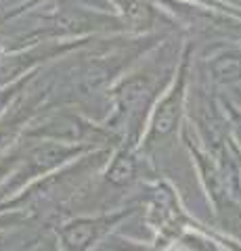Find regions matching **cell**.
<instances>
[{
    "mask_svg": "<svg viewBox=\"0 0 241 251\" xmlns=\"http://www.w3.org/2000/svg\"><path fill=\"white\" fill-rule=\"evenodd\" d=\"M72 153H76L74 149H67V147H61V145H42L29 153V157H27L29 170L32 172H46V170L59 166V163H63Z\"/></svg>",
    "mask_w": 241,
    "mask_h": 251,
    "instance_id": "obj_2",
    "label": "cell"
},
{
    "mask_svg": "<svg viewBox=\"0 0 241 251\" xmlns=\"http://www.w3.org/2000/svg\"><path fill=\"white\" fill-rule=\"evenodd\" d=\"M124 13H126V19L132 25H149V21H151L149 4L141 2V0H130L126 4V9H124Z\"/></svg>",
    "mask_w": 241,
    "mask_h": 251,
    "instance_id": "obj_5",
    "label": "cell"
},
{
    "mask_svg": "<svg viewBox=\"0 0 241 251\" xmlns=\"http://www.w3.org/2000/svg\"><path fill=\"white\" fill-rule=\"evenodd\" d=\"M101 222H88V220H82V222H74L69 224L63 230V239L67 243V247L72 249H82L86 247L88 243L101 232Z\"/></svg>",
    "mask_w": 241,
    "mask_h": 251,
    "instance_id": "obj_3",
    "label": "cell"
},
{
    "mask_svg": "<svg viewBox=\"0 0 241 251\" xmlns=\"http://www.w3.org/2000/svg\"><path fill=\"white\" fill-rule=\"evenodd\" d=\"M181 100H183V92L181 88H176L160 105L158 113H155V120H153V136H166L174 130L178 115H181Z\"/></svg>",
    "mask_w": 241,
    "mask_h": 251,
    "instance_id": "obj_1",
    "label": "cell"
},
{
    "mask_svg": "<svg viewBox=\"0 0 241 251\" xmlns=\"http://www.w3.org/2000/svg\"><path fill=\"white\" fill-rule=\"evenodd\" d=\"M145 92H147V84H145V80H132V82H128L126 86H124L122 99H124V103L132 105V103H136V100H141Z\"/></svg>",
    "mask_w": 241,
    "mask_h": 251,
    "instance_id": "obj_6",
    "label": "cell"
},
{
    "mask_svg": "<svg viewBox=\"0 0 241 251\" xmlns=\"http://www.w3.org/2000/svg\"><path fill=\"white\" fill-rule=\"evenodd\" d=\"M132 176H134V159L130 155H120L118 159H113L107 172V180L113 184H126Z\"/></svg>",
    "mask_w": 241,
    "mask_h": 251,
    "instance_id": "obj_4",
    "label": "cell"
}]
</instances>
